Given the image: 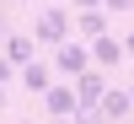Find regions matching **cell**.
Returning <instances> with one entry per match:
<instances>
[{
    "mask_svg": "<svg viewBox=\"0 0 134 124\" xmlns=\"http://www.w3.org/2000/svg\"><path fill=\"white\" fill-rule=\"evenodd\" d=\"M70 86H75V119H91V113H97V97H102V86H107V70L86 65Z\"/></svg>",
    "mask_w": 134,
    "mask_h": 124,
    "instance_id": "2",
    "label": "cell"
},
{
    "mask_svg": "<svg viewBox=\"0 0 134 124\" xmlns=\"http://www.w3.org/2000/svg\"><path fill=\"white\" fill-rule=\"evenodd\" d=\"M5 59H11V65H27V59H32V38H27V32H11V27H5Z\"/></svg>",
    "mask_w": 134,
    "mask_h": 124,
    "instance_id": "9",
    "label": "cell"
},
{
    "mask_svg": "<svg viewBox=\"0 0 134 124\" xmlns=\"http://www.w3.org/2000/svg\"><path fill=\"white\" fill-rule=\"evenodd\" d=\"M97 113H102V119H124V113H134L129 86H102V97H97Z\"/></svg>",
    "mask_w": 134,
    "mask_h": 124,
    "instance_id": "6",
    "label": "cell"
},
{
    "mask_svg": "<svg viewBox=\"0 0 134 124\" xmlns=\"http://www.w3.org/2000/svg\"><path fill=\"white\" fill-rule=\"evenodd\" d=\"M107 27H113V16H107L102 6H86V11H75V22H70V32H75V38H102Z\"/></svg>",
    "mask_w": 134,
    "mask_h": 124,
    "instance_id": "5",
    "label": "cell"
},
{
    "mask_svg": "<svg viewBox=\"0 0 134 124\" xmlns=\"http://www.w3.org/2000/svg\"><path fill=\"white\" fill-rule=\"evenodd\" d=\"M129 103H134V81H129Z\"/></svg>",
    "mask_w": 134,
    "mask_h": 124,
    "instance_id": "17",
    "label": "cell"
},
{
    "mask_svg": "<svg viewBox=\"0 0 134 124\" xmlns=\"http://www.w3.org/2000/svg\"><path fill=\"white\" fill-rule=\"evenodd\" d=\"M0 113H5V86H0Z\"/></svg>",
    "mask_w": 134,
    "mask_h": 124,
    "instance_id": "15",
    "label": "cell"
},
{
    "mask_svg": "<svg viewBox=\"0 0 134 124\" xmlns=\"http://www.w3.org/2000/svg\"><path fill=\"white\" fill-rule=\"evenodd\" d=\"M86 6H102V0H75V11H86Z\"/></svg>",
    "mask_w": 134,
    "mask_h": 124,
    "instance_id": "14",
    "label": "cell"
},
{
    "mask_svg": "<svg viewBox=\"0 0 134 124\" xmlns=\"http://www.w3.org/2000/svg\"><path fill=\"white\" fill-rule=\"evenodd\" d=\"M5 27H11V11H5V0H0V38H5Z\"/></svg>",
    "mask_w": 134,
    "mask_h": 124,
    "instance_id": "13",
    "label": "cell"
},
{
    "mask_svg": "<svg viewBox=\"0 0 134 124\" xmlns=\"http://www.w3.org/2000/svg\"><path fill=\"white\" fill-rule=\"evenodd\" d=\"M124 59H134V27L124 32Z\"/></svg>",
    "mask_w": 134,
    "mask_h": 124,
    "instance_id": "12",
    "label": "cell"
},
{
    "mask_svg": "<svg viewBox=\"0 0 134 124\" xmlns=\"http://www.w3.org/2000/svg\"><path fill=\"white\" fill-rule=\"evenodd\" d=\"M11 76H16V65H11V59H5V54H0V86H5V81H11Z\"/></svg>",
    "mask_w": 134,
    "mask_h": 124,
    "instance_id": "11",
    "label": "cell"
},
{
    "mask_svg": "<svg viewBox=\"0 0 134 124\" xmlns=\"http://www.w3.org/2000/svg\"><path fill=\"white\" fill-rule=\"evenodd\" d=\"M16 70H21V86H27L32 97H38L43 86L54 81V65H43V59H27V65H16Z\"/></svg>",
    "mask_w": 134,
    "mask_h": 124,
    "instance_id": "8",
    "label": "cell"
},
{
    "mask_svg": "<svg viewBox=\"0 0 134 124\" xmlns=\"http://www.w3.org/2000/svg\"><path fill=\"white\" fill-rule=\"evenodd\" d=\"M11 6H32V0H11Z\"/></svg>",
    "mask_w": 134,
    "mask_h": 124,
    "instance_id": "16",
    "label": "cell"
},
{
    "mask_svg": "<svg viewBox=\"0 0 134 124\" xmlns=\"http://www.w3.org/2000/svg\"><path fill=\"white\" fill-rule=\"evenodd\" d=\"M38 97H43V113H48V119H70L75 113V86L70 81H48Z\"/></svg>",
    "mask_w": 134,
    "mask_h": 124,
    "instance_id": "4",
    "label": "cell"
},
{
    "mask_svg": "<svg viewBox=\"0 0 134 124\" xmlns=\"http://www.w3.org/2000/svg\"><path fill=\"white\" fill-rule=\"evenodd\" d=\"M118 59H124V43H118V38H107V32L91 38V65H97V70H118Z\"/></svg>",
    "mask_w": 134,
    "mask_h": 124,
    "instance_id": "7",
    "label": "cell"
},
{
    "mask_svg": "<svg viewBox=\"0 0 134 124\" xmlns=\"http://www.w3.org/2000/svg\"><path fill=\"white\" fill-rule=\"evenodd\" d=\"M70 38V11H64V0H48V6L32 16V43H64Z\"/></svg>",
    "mask_w": 134,
    "mask_h": 124,
    "instance_id": "1",
    "label": "cell"
},
{
    "mask_svg": "<svg viewBox=\"0 0 134 124\" xmlns=\"http://www.w3.org/2000/svg\"><path fill=\"white\" fill-rule=\"evenodd\" d=\"M86 65H91V49H86L81 38H64V43H54V76H81Z\"/></svg>",
    "mask_w": 134,
    "mask_h": 124,
    "instance_id": "3",
    "label": "cell"
},
{
    "mask_svg": "<svg viewBox=\"0 0 134 124\" xmlns=\"http://www.w3.org/2000/svg\"><path fill=\"white\" fill-rule=\"evenodd\" d=\"M102 11L107 16H124V11H134V0H102Z\"/></svg>",
    "mask_w": 134,
    "mask_h": 124,
    "instance_id": "10",
    "label": "cell"
}]
</instances>
